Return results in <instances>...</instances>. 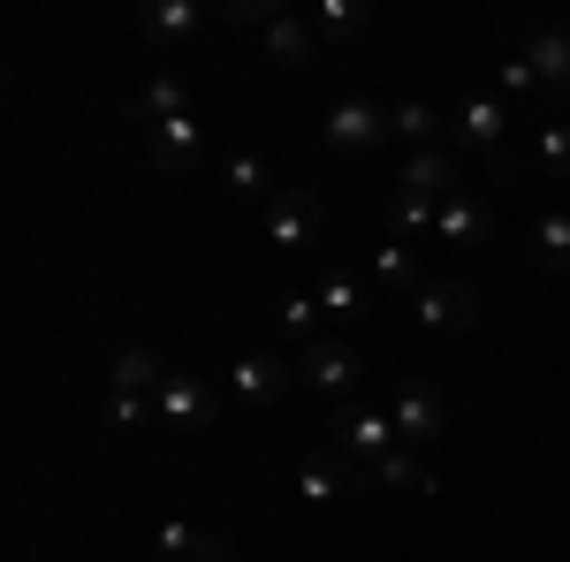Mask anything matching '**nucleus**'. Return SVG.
Returning a JSON list of instances; mask_svg holds the SVG:
<instances>
[{
	"mask_svg": "<svg viewBox=\"0 0 570 562\" xmlns=\"http://www.w3.org/2000/svg\"><path fill=\"white\" fill-rule=\"evenodd\" d=\"M297 381H305V388L320 395V403H335V411H343V403H357L365 357H357V343H351V335H335V327H327L320 343H305V349H297Z\"/></svg>",
	"mask_w": 570,
	"mask_h": 562,
	"instance_id": "obj_1",
	"label": "nucleus"
},
{
	"mask_svg": "<svg viewBox=\"0 0 570 562\" xmlns=\"http://www.w3.org/2000/svg\"><path fill=\"white\" fill-rule=\"evenodd\" d=\"M320 145H327L335 160H357V152L389 145V107L365 99V91H343V99L327 107V122H320Z\"/></svg>",
	"mask_w": 570,
	"mask_h": 562,
	"instance_id": "obj_2",
	"label": "nucleus"
},
{
	"mask_svg": "<svg viewBox=\"0 0 570 562\" xmlns=\"http://www.w3.org/2000/svg\"><path fill=\"white\" fill-rule=\"evenodd\" d=\"M510 107L494 99V91H464L456 107H449V152H480V160H494L502 145H510Z\"/></svg>",
	"mask_w": 570,
	"mask_h": 562,
	"instance_id": "obj_3",
	"label": "nucleus"
},
{
	"mask_svg": "<svg viewBox=\"0 0 570 562\" xmlns=\"http://www.w3.org/2000/svg\"><path fill=\"white\" fill-rule=\"evenodd\" d=\"M214 418H220V388L198 381V373H183V365L153 395V426H168V433H206Z\"/></svg>",
	"mask_w": 570,
	"mask_h": 562,
	"instance_id": "obj_4",
	"label": "nucleus"
},
{
	"mask_svg": "<svg viewBox=\"0 0 570 562\" xmlns=\"http://www.w3.org/2000/svg\"><path fill=\"white\" fill-rule=\"evenodd\" d=\"M266 244L274 252H320V236H327V214H320V198H312L305 183H282V198L259 214Z\"/></svg>",
	"mask_w": 570,
	"mask_h": 562,
	"instance_id": "obj_5",
	"label": "nucleus"
},
{
	"mask_svg": "<svg viewBox=\"0 0 570 562\" xmlns=\"http://www.w3.org/2000/svg\"><path fill=\"white\" fill-rule=\"evenodd\" d=\"M411 319L441 335V343H456V335H472L480 327V289L472 282H426L419 297H411Z\"/></svg>",
	"mask_w": 570,
	"mask_h": 562,
	"instance_id": "obj_6",
	"label": "nucleus"
},
{
	"mask_svg": "<svg viewBox=\"0 0 570 562\" xmlns=\"http://www.w3.org/2000/svg\"><path fill=\"white\" fill-rule=\"evenodd\" d=\"M259 53L274 61V69H289V77H305V69H320V31H312V16L305 8H274L259 23Z\"/></svg>",
	"mask_w": 570,
	"mask_h": 562,
	"instance_id": "obj_7",
	"label": "nucleus"
},
{
	"mask_svg": "<svg viewBox=\"0 0 570 562\" xmlns=\"http://www.w3.org/2000/svg\"><path fill=\"white\" fill-rule=\"evenodd\" d=\"M357 486H365V472H357L343 448H320V456H305V464H297V479H289V494H297L305 510H343Z\"/></svg>",
	"mask_w": 570,
	"mask_h": 562,
	"instance_id": "obj_8",
	"label": "nucleus"
},
{
	"mask_svg": "<svg viewBox=\"0 0 570 562\" xmlns=\"http://www.w3.org/2000/svg\"><path fill=\"white\" fill-rule=\"evenodd\" d=\"M389 418H395V441L403 448H434L441 433H449V403H441L434 381H403L389 395Z\"/></svg>",
	"mask_w": 570,
	"mask_h": 562,
	"instance_id": "obj_9",
	"label": "nucleus"
},
{
	"mask_svg": "<svg viewBox=\"0 0 570 562\" xmlns=\"http://www.w3.org/2000/svg\"><path fill=\"white\" fill-rule=\"evenodd\" d=\"M289 381H297V365H282V357H266V349H252V357H236V365H228V381H220V395H228L236 411H274V403L289 395Z\"/></svg>",
	"mask_w": 570,
	"mask_h": 562,
	"instance_id": "obj_10",
	"label": "nucleus"
},
{
	"mask_svg": "<svg viewBox=\"0 0 570 562\" xmlns=\"http://www.w3.org/2000/svg\"><path fill=\"white\" fill-rule=\"evenodd\" d=\"M214 183H220V198H228V206H259V214L282 198V168L266 160L259 145H236V152L214 168Z\"/></svg>",
	"mask_w": 570,
	"mask_h": 562,
	"instance_id": "obj_11",
	"label": "nucleus"
},
{
	"mask_svg": "<svg viewBox=\"0 0 570 562\" xmlns=\"http://www.w3.org/2000/svg\"><path fill=\"white\" fill-rule=\"evenodd\" d=\"M327 448H343L357 472H365V464H381V456L395 448V418L381 411V403H343V411H335V441H327Z\"/></svg>",
	"mask_w": 570,
	"mask_h": 562,
	"instance_id": "obj_12",
	"label": "nucleus"
},
{
	"mask_svg": "<svg viewBox=\"0 0 570 562\" xmlns=\"http://www.w3.org/2000/svg\"><path fill=\"white\" fill-rule=\"evenodd\" d=\"M312 297H320V319H327L335 335H351V327H365V312H373V282L351 274V266H320Z\"/></svg>",
	"mask_w": 570,
	"mask_h": 562,
	"instance_id": "obj_13",
	"label": "nucleus"
},
{
	"mask_svg": "<svg viewBox=\"0 0 570 562\" xmlns=\"http://www.w3.org/2000/svg\"><path fill=\"white\" fill-rule=\"evenodd\" d=\"M145 152L160 175H198L206 168V122L198 115H176V122H153L145 130Z\"/></svg>",
	"mask_w": 570,
	"mask_h": 562,
	"instance_id": "obj_14",
	"label": "nucleus"
},
{
	"mask_svg": "<svg viewBox=\"0 0 570 562\" xmlns=\"http://www.w3.org/2000/svg\"><path fill=\"white\" fill-rule=\"evenodd\" d=\"M206 23H214V8H198V0H145L137 8V39L145 46H190Z\"/></svg>",
	"mask_w": 570,
	"mask_h": 562,
	"instance_id": "obj_15",
	"label": "nucleus"
},
{
	"mask_svg": "<svg viewBox=\"0 0 570 562\" xmlns=\"http://www.w3.org/2000/svg\"><path fill=\"white\" fill-rule=\"evenodd\" d=\"M365 282H373V289H389V297H419L434 274L419 266V244H395V236H381V244H373V259H365Z\"/></svg>",
	"mask_w": 570,
	"mask_h": 562,
	"instance_id": "obj_16",
	"label": "nucleus"
},
{
	"mask_svg": "<svg viewBox=\"0 0 570 562\" xmlns=\"http://www.w3.org/2000/svg\"><path fill=\"white\" fill-rule=\"evenodd\" d=\"M168 373H176V365H168L153 343H122V349H115V365H107V395H160Z\"/></svg>",
	"mask_w": 570,
	"mask_h": 562,
	"instance_id": "obj_17",
	"label": "nucleus"
},
{
	"mask_svg": "<svg viewBox=\"0 0 570 562\" xmlns=\"http://www.w3.org/2000/svg\"><path fill=\"white\" fill-rule=\"evenodd\" d=\"M365 486H381V494H441L434 464H426L419 448H403V441H395L381 464H365Z\"/></svg>",
	"mask_w": 570,
	"mask_h": 562,
	"instance_id": "obj_18",
	"label": "nucleus"
},
{
	"mask_svg": "<svg viewBox=\"0 0 570 562\" xmlns=\"http://www.w3.org/2000/svg\"><path fill=\"white\" fill-rule=\"evenodd\" d=\"M176 115H190V77H176V69H160V77L137 91L130 107H122V122H137V130H153V122H176Z\"/></svg>",
	"mask_w": 570,
	"mask_h": 562,
	"instance_id": "obj_19",
	"label": "nucleus"
},
{
	"mask_svg": "<svg viewBox=\"0 0 570 562\" xmlns=\"http://www.w3.org/2000/svg\"><path fill=\"white\" fill-rule=\"evenodd\" d=\"M487 228H494V214H487L480 198H472V183L441 198V214H434V236H441V244H456V252H472V244H487Z\"/></svg>",
	"mask_w": 570,
	"mask_h": 562,
	"instance_id": "obj_20",
	"label": "nucleus"
},
{
	"mask_svg": "<svg viewBox=\"0 0 570 562\" xmlns=\"http://www.w3.org/2000/svg\"><path fill=\"white\" fill-rule=\"evenodd\" d=\"M441 130H449V115L434 99H395L389 107V137H403V152H434Z\"/></svg>",
	"mask_w": 570,
	"mask_h": 562,
	"instance_id": "obj_21",
	"label": "nucleus"
},
{
	"mask_svg": "<svg viewBox=\"0 0 570 562\" xmlns=\"http://www.w3.org/2000/svg\"><path fill=\"white\" fill-rule=\"evenodd\" d=\"M403 190H426V198H449V190H464V175H456V152L434 145V152H403V175H395Z\"/></svg>",
	"mask_w": 570,
	"mask_h": 562,
	"instance_id": "obj_22",
	"label": "nucleus"
},
{
	"mask_svg": "<svg viewBox=\"0 0 570 562\" xmlns=\"http://www.w3.org/2000/svg\"><path fill=\"white\" fill-rule=\"evenodd\" d=\"M434 214H441V198H426V190H403V183L389 190V206H381V220H389L395 244H419V236H434Z\"/></svg>",
	"mask_w": 570,
	"mask_h": 562,
	"instance_id": "obj_23",
	"label": "nucleus"
},
{
	"mask_svg": "<svg viewBox=\"0 0 570 562\" xmlns=\"http://www.w3.org/2000/svg\"><path fill=\"white\" fill-rule=\"evenodd\" d=\"M228 540L220 532H206V524H183V517H168L160 532H153V555L160 562H214Z\"/></svg>",
	"mask_w": 570,
	"mask_h": 562,
	"instance_id": "obj_24",
	"label": "nucleus"
},
{
	"mask_svg": "<svg viewBox=\"0 0 570 562\" xmlns=\"http://www.w3.org/2000/svg\"><path fill=\"white\" fill-rule=\"evenodd\" d=\"M274 335H289V349H305L327 335V319H320V297L312 289H282L274 297Z\"/></svg>",
	"mask_w": 570,
	"mask_h": 562,
	"instance_id": "obj_25",
	"label": "nucleus"
},
{
	"mask_svg": "<svg viewBox=\"0 0 570 562\" xmlns=\"http://www.w3.org/2000/svg\"><path fill=\"white\" fill-rule=\"evenodd\" d=\"M525 61H532V77H540V85L570 91V23H556V31H532V39H525Z\"/></svg>",
	"mask_w": 570,
	"mask_h": 562,
	"instance_id": "obj_26",
	"label": "nucleus"
},
{
	"mask_svg": "<svg viewBox=\"0 0 570 562\" xmlns=\"http://www.w3.org/2000/svg\"><path fill=\"white\" fill-rule=\"evenodd\" d=\"M532 266L540 274H563L570 266V206H548V214L532 220Z\"/></svg>",
	"mask_w": 570,
	"mask_h": 562,
	"instance_id": "obj_27",
	"label": "nucleus"
},
{
	"mask_svg": "<svg viewBox=\"0 0 570 562\" xmlns=\"http://www.w3.org/2000/svg\"><path fill=\"white\" fill-rule=\"evenodd\" d=\"M305 16H312V31H320V46H335V39H357V31L373 23V8H357V0H312Z\"/></svg>",
	"mask_w": 570,
	"mask_h": 562,
	"instance_id": "obj_28",
	"label": "nucleus"
},
{
	"mask_svg": "<svg viewBox=\"0 0 570 562\" xmlns=\"http://www.w3.org/2000/svg\"><path fill=\"white\" fill-rule=\"evenodd\" d=\"M532 168L548 183H570V122H540L532 130Z\"/></svg>",
	"mask_w": 570,
	"mask_h": 562,
	"instance_id": "obj_29",
	"label": "nucleus"
},
{
	"mask_svg": "<svg viewBox=\"0 0 570 562\" xmlns=\"http://www.w3.org/2000/svg\"><path fill=\"white\" fill-rule=\"evenodd\" d=\"M540 91V77H532V61L525 53H510V61H494V99L510 107V99H532Z\"/></svg>",
	"mask_w": 570,
	"mask_h": 562,
	"instance_id": "obj_30",
	"label": "nucleus"
},
{
	"mask_svg": "<svg viewBox=\"0 0 570 562\" xmlns=\"http://www.w3.org/2000/svg\"><path fill=\"white\" fill-rule=\"evenodd\" d=\"M153 418V395H107V426L115 433H137Z\"/></svg>",
	"mask_w": 570,
	"mask_h": 562,
	"instance_id": "obj_31",
	"label": "nucleus"
},
{
	"mask_svg": "<svg viewBox=\"0 0 570 562\" xmlns=\"http://www.w3.org/2000/svg\"><path fill=\"white\" fill-rule=\"evenodd\" d=\"M214 562H228V555H214Z\"/></svg>",
	"mask_w": 570,
	"mask_h": 562,
	"instance_id": "obj_32",
	"label": "nucleus"
}]
</instances>
